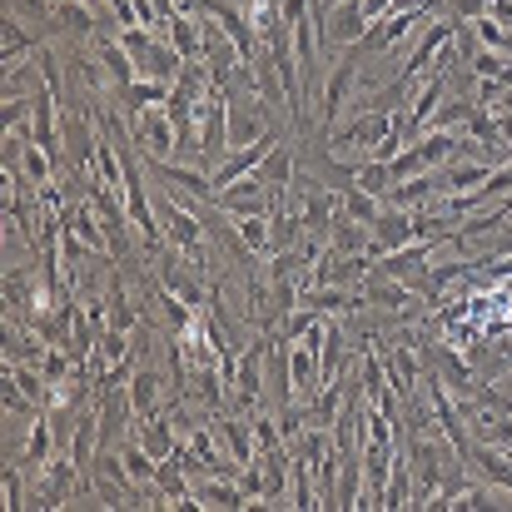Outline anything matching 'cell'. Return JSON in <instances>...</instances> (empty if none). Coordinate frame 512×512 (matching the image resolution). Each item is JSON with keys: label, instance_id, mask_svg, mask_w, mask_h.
<instances>
[{"label": "cell", "instance_id": "obj_9", "mask_svg": "<svg viewBox=\"0 0 512 512\" xmlns=\"http://www.w3.org/2000/svg\"><path fill=\"white\" fill-rule=\"evenodd\" d=\"M458 25H463V20H448V15L433 20V25H423V35H418V45H413V55H408V65H403V80H408V85L433 65V55H443V45L458 35Z\"/></svg>", "mask_w": 512, "mask_h": 512}, {"label": "cell", "instance_id": "obj_27", "mask_svg": "<svg viewBox=\"0 0 512 512\" xmlns=\"http://www.w3.org/2000/svg\"><path fill=\"white\" fill-rule=\"evenodd\" d=\"M473 115H478V100H443L428 125H433V130H463V135H468Z\"/></svg>", "mask_w": 512, "mask_h": 512}, {"label": "cell", "instance_id": "obj_33", "mask_svg": "<svg viewBox=\"0 0 512 512\" xmlns=\"http://www.w3.org/2000/svg\"><path fill=\"white\" fill-rule=\"evenodd\" d=\"M5 508L10 512L25 508V483H20V473H5Z\"/></svg>", "mask_w": 512, "mask_h": 512}, {"label": "cell", "instance_id": "obj_15", "mask_svg": "<svg viewBox=\"0 0 512 512\" xmlns=\"http://www.w3.org/2000/svg\"><path fill=\"white\" fill-rule=\"evenodd\" d=\"M65 224H70V229H75V234H80L90 249H100V254L110 249V239H105V219H100L95 199H75V204H70V214H65Z\"/></svg>", "mask_w": 512, "mask_h": 512}, {"label": "cell", "instance_id": "obj_35", "mask_svg": "<svg viewBox=\"0 0 512 512\" xmlns=\"http://www.w3.org/2000/svg\"><path fill=\"white\" fill-rule=\"evenodd\" d=\"M498 130H503V145H512V110L508 115H498Z\"/></svg>", "mask_w": 512, "mask_h": 512}, {"label": "cell", "instance_id": "obj_34", "mask_svg": "<svg viewBox=\"0 0 512 512\" xmlns=\"http://www.w3.org/2000/svg\"><path fill=\"white\" fill-rule=\"evenodd\" d=\"M363 10H368V20H383L393 10V0H363Z\"/></svg>", "mask_w": 512, "mask_h": 512}, {"label": "cell", "instance_id": "obj_32", "mask_svg": "<svg viewBox=\"0 0 512 512\" xmlns=\"http://www.w3.org/2000/svg\"><path fill=\"white\" fill-rule=\"evenodd\" d=\"M249 428H254V443H259V453H274V448H284L289 438H284V428H279V418H264V413H254L249 418Z\"/></svg>", "mask_w": 512, "mask_h": 512}, {"label": "cell", "instance_id": "obj_6", "mask_svg": "<svg viewBox=\"0 0 512 512\" xmlns=\"http://www.w3.org/2000/svg\"><path fill=\"white\" fill-rule=\"evenodd\" d=\"M125 125L135 130L140 150L155 155V160H170V150H179V135H174V120H170V110H165V100L150 105V110H140V115H130Z\"/></svg>", "mask_w": 512, "mask_h": 512}, {"label": "cell", "instance_id": "obj_5", "mask_svg": "<svg viewBox=\"0 0 512 512\" xmlns=\"http://www.w3.org/2000/svg\"><path fill=\"white\" fill-rule=\"evenodd\" d=\"M358 50L348 45L339 55V65H334V75L324 80V95H319V130L324 135H334V120L343 115V105H348V90H353V80H358Z\"/></svg>", "mask_w": 512, "mask_h": 512}, {"label": "cell", "instance_id": "obj_29", "mask_svg": "<svg viewBox=\"0 0 512 512\" xmlns=\"http://www.w3.org/2000/svg\"><path fill=\"white\" fill-rule=\"evenodd\" d=\"M234 229H239V239H244L254 254H264V249L274 244V224H269V214H239Z\"/></svg>", "mask_w": 512, "mask_h": 512}, {"label": "cell", "instance_id": "obj_28", "mask_svg": "<svg viewBox=\"0 0 512 512\" xmlns=\"http://www.w3.org/2000/svg\"><path fill=\"white\" fill-rule=\"evenodd\" d=\"M15 170H20V179H25V184H50V179H55V160H50V155H45V150L30 140V145L20 150Z\"/></svg>", "mask_w": 512, "mask_h": 512}, {"label": "cell", "instance_id": "obj_7", "mask_svg": "<svg viewBox=\"0 0 512 512\" xmlns=\"http://www.w3.org/2000/svg\"><path fill=\"white\" fill-rule=\"evenodd\" d=\"M274 145H279V130H264L254 145H244V150H229L214 170H209V179H214V194L224 189V184H234V179H244V174H254L269 155H274Z\"/></svg>", "mask_w": 512, "mask_h": 512}, {"label": "cell", "instance_id": "obj_26", "mask_svg": "<svg viewBox=\"0 0 512 512\" xmlns=\"http://www.w3.org/2000/svg\"><path fill=\"white\" fill-rule=\"evenodd\" d=\"M40 45H45V40H35V35L20 25V15H5V75L20 65L25 50H40Z\"/></svg>", "mask_w": 512, "mask_h": 512}, {"label": "cell", "instance_id": "obj_21", "mask_svg": "<svg viewBox=\"0 0 512 512\" xmlns=\"http://www.w3.org/2000/svg\"><path fill=\"white\" fill-rule=\"evenodd\" d=\"M170 45L184 55V60H204V25H199V15H174Z\"/></svg>", "mask_w": 512, "mask_h": 512}, {"label": "cell", "instance_id": "obj_11", "mask_svg": "<svg viewBox=\"0 0 512 512\" xmlns=\"http://www.w3.org/2000/svg\"><path fill=\"white\" fill-rule=\"evenodd\" d=\"M493 170L498 165H488V160H448V165H438V194H473L488 184Z\"/></svg>", "mask_w": 512, "mask_h": 512}, {"label": "cell", "instance_id": "obj_1", "mask_svg": "<svg viewBox=\"0 0 512 512\" xmlns=\"http://www.w3.org/2000/svg\"><path fill=\"white\" fill-rule=\"evenodd\" d=\"M408 110V105H403ZM403 110H363L358 120H348L339 135H329L334 140V155H363V160H373V150H378V140L398 125V115Z\"/></svg>", "mask_w": 512, "mask_h": 512}, {"label": "cell", "instance_id": "obj_4", "mask_svg": "<svg viewBox=\"0 0 512 512\" xmlns=\"http://www.w3.org/2000/svg\"><path fill=\"white\" fill-rule=\"evenodd\" d=\"M423 363H428L448 388H453V398H463V403H468V398H478V403H483V393H488V388L478 383V373H473V368L448 348V343H423Z\"/></svg>", "mask_w": 512, "mask_h": 512}, {"label": "cell", "instance_id": "obj_20", "mask_svg": "<svg viewBox=\"0 0 512 512\" xmlns=\"http://www.w3.org/2000/svg\"><path fill=\"white\" fill-rule=\"evenodd\" d=\"M130 353H135V348H130V334H125V329H105V334H100V348H95V358H90L95 383H100V378H105V373H110L120 358H130Z\"/></svg>", "mask_w": 512, "mask_h": 512}, {"label": "cell", "instance_id": "obj_16", "mask_svg": "<svg viewBox=\"0 0 512 512\" xmlns=\"http://www.w3.org/2000/svg\"><path fill=\"white\" fill-rule=\"evenodd\" d=\"M373 239L383 249H403L413 239V209H398V204H383V214L373 219Z\"/></svg>", "mask_w": 512, "mask_h": 512}, {"label": "cell", "instance_id": "obj_25", "mask_svg": "<svg viewBox=\"0 0 512 512\" xmlns=\"http://www.w3.org/2000/svg\"><path fill=\"white\" fill-rule=\"evenodd\" d=\"M130 398H135V418L160 413V408H165V403H160V373H155V368H140L135 383H130Z\"/></svg>", "mask_w": 512, "mask_h": 512}, {"label": "cell", "instance_id": "obj_23", "mask_svg": "<svg viewBox=\"0 0 512 512\" xmlns=\"http://www.w3.org/2000/svg\"><path fill=\"white\" fill-rule=\"evenodd\" d=\"M254 174H259V179L269 184V194H274V199H279V194H289V179H294V160H289V145L279 140V145H274V155H269V160H264V165H259Z\"/></svg>", "mask_w": 512, "mask_h": 512}, {"label": "cell", "instance_id": "obj_24", "mask_svg": "<svg viewBox=\"0 0 512 512\" xmlns=\"http://www.w3.org/2000/svg\"><path fill=\"white\" fill-rule=\"evenodd\" d=\"M339 204H343V214H353V219H363V224H373V219L383 214V199H378V194H368V189H363V184H353V179L339 189Z\"/></svg>", "mask_w": 512, "mask_h": 512}, {"label": "cell", "instance_id": "obj_12", "mask_svg": "<svg viewBox=\"0 0 512 512\" xmlns=\"http://www.w3.org/2000/svg\"><path fill=\"white\" fill-rule=\"evenodd\" d=\"M75 478H80L75 458H70V453H60V463H50V473H45V488L35 493V508H65V503H70Z\"/></svg>", "mask_w": 512, "mask_h": 512}, {"label": "cell", "instance_id": "obj_31", "mask_svg": "<svg viewBox=\"0 0 512 512\" xmlns=\"http://www.w3.org/2000/svg\"><path fill=\"white\" fill-rule=\"evenodd\" d=\"M343 398H348V393H343V378H339V383H329V388L319 393V403L309 408V423H314V428H334V418L343 413Z\"/></svg>", "mask_w": 512, "mask_h": 512}, {"label": "cell", "instance_id": "obj_14", "mask_svg": "<svg viewBox=\"0 0 512 512\" xmlns=\"http://www.w3.org/2000/svg\"><path fill=\"white\" fill-rule=\"evenodd\" d=\"M463 463H468V468H478V473H483L488 483H498V488H508V493H512V458H508V448H488V443H473Z\"/></svg>", "mask_w": 512, "mask_h": 512}, {"label": "cell", "instance_id": "obj_19", "mask_svg": "<svg viewBox=\"0 0 512 512\" xmlns=\"http://www.w3.org/2000/svg\"><path fill=\"white\" fill-rule=\"evenodd\" d=\"M50 438H55V418H50V408H40L35 418H30V438H25V468H40V463H50Z\"/></svg>", "mask_w": 512, "mask_h": 512}, {"label": "cell", "instance_id": "obj_30", "mask_svg": "<svg viewBox=\"0 0 512 512\" xmlns=\"http://www.w3.org/2000/svg\"><path fill=\"white\" fill-rule=\"evenodd\" d=\"M473 25V35H478V45L483 50H498V55H512V30L503 20H493V15H478V20H468Z\"/></svg>", "mask_w": 512, "mask_h": 512}, {"label": "cell", "instance_id": "obj_22", "mask_svg": "<svg viewBox=\"0 0 512 512\" xmlns=\"http://www.w3.org/2000/svg\"><path fill=\"white\" fill-rule=\"evenodd\" d=\"M105 314H110V329H125V334H135V329H140V314H135V304H130V294H125V284H120V274H110V294H105Z\"/></svg>", "mask_w": 512, "mask_h": 512}, {"label": "cell", "instance_id": "obj_10", "mask_svg": "<svg viewBox=\"0 0 512 512\" xmlns=\"http://www.w3.org/2000/svg\"><path fill=\"white\" fill-rule=\"evenodd\" d=\"M100 448H110V443H120V433L130 428V418H135V398H130V388H100Z\"/></svg>", "mask_w": 512, "mask_h": 512}, {"label": "cell", "instance_id": "obj_13", "mask_svg": "<svg viewBox=\"0 0 512 512\" xmlns=\"http://www.w3.org/2000/svg\"><path fill=\"white\" fill-rule=\"evenodd\" d=\"M443 95H448V70H433L428 80H423V90H418V100L408 105V135L418 140V130L433 120V110L443 105Z\"/></svg>", "mask_w": 512, "mask_h": 512}, {"label": "cell", "instance_id": "obj_8", "mask_svg": "<svg viewBox=\"0 0 512 512\" xmlns=\"http://www.w3.org/2000/svg\"><path fill=\"white\" fill-rule=\"evenodd\" d=\"M269 204H274V194H269V184L259 174H244V179H234V184H224L214 194V209L229 214V219H239V214H269Z\"/></svg>", "mask_w": 512, "mask_h": 512}, {"label": "cell", "instance_id": "obj_2", "mask_svg": "<svg viewBox=\"0 0 512 512\" xmlns=\"http://www.w3.org/2000/svg\"><path fill=\"white\" fill-rule=\"evenodd\" d=\"M160 219H165V244H170L184 264L204 269V219H199L194 209L174 204V199H165V214H160Z\"/></svg>", "mask_w": 512, "mask_h": 512}, {"label": "cell", "instance_id": "obj_18", "mask_svg": "<svg viewBox=\"0 0 512 512\" xmlns=\"http://www.w3.org/2000/svg\"><path fill=\"white\" fill-rule=\"evenodd\" d=\"M95 55H100V65L110 70V80H115L120 90L140 80V65L130 60V50L120 45V35H115V40H105V35H100V40H95Z\"/></svg>", "mask_w": 512, "mask_h": 512}, {"label": "cell", "instance_id": "obj_3", "mask_svg": "<svg viewBox=\"0 0 512 512\" xmlns=\"http://www.w3.org/2000/svg\"><path fill=\"white\" fill-rule=\"evenodd\" d=\"M269 339H254V348H244V358H239V378H234V388H229V398H234V408L239 413H254L259 408V398H264V378H269Z\"/></svg>", "mask_w": 512, "mask_h": 512}, {"label": "cell", "instance_id": "obj_17", "mask_svg": "<svg viewBox=\"0 0 512 512\" xmlns=\"http://www.w3.org/2000/svg\"><path fill=\"white\" fill-rule=\"evenodd\" d=\"M219 438L229 443V458H239L244 468L249 463H259V443H254V428H249V418H229V413H219Z\"/></svg>", "mask_w": 512, "mask_h": 512}]
</instances>
